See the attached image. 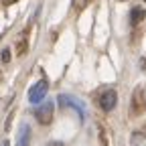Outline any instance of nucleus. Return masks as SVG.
I'll list each match as a JSON object with an SVG mask.
<instances>
[{
  "label": "nucleus",
  "instance_id": "obj_1",
  "mask_svg": "<svg viewBox=\"0 0 146 146\" xmlns=\"http://www.w3.org/2000/svg\"><path fill=\"white\" fill-rule=\"evenodd\" d=\"M47 89H49V83L47 79H41V81H36L31 89H29V102L31 104H41L47 96Z\"/></svg>",
  "mask_w": 146,
  "mask_h": 146
},
{
  "label": "nucleus",
  "instance_id": "obj_2",
  "mask_svg": "<svg viewBox=\"0 0 146 146\" xmlns=\"http://www.w3.org/2000/svg\"><path fill=\"white\" fill-rule=\"evenodd\" d=\"M35 116H36V120H39V124H51V120H53V102L49 100L43 106H39L36 112H35Z\"/></svg>",
  "mask_w": 146,
  "mask_h": 146
},
{
  "label": "nucleus",
  "instance_id": "obj_3",
  "mask_svg": "<svg viewBox=\"0 0 146 146\" xmlns=\"http://www.w3.org/2000/svg\"><path fill=\"white\" fill-rule=\"evenodd\" d=\"M116 102H118V94H116L114 89L104 91L102 98H100V106H102L104 112H112V110L116 108Z\"/></svg>",
  "mask_w": 146,
  "mask_h": 146
},
{
  "label": "nucleus",
  "instance_id": "obj_4",
  "mask_svg": "<svg viewBox=\"0 0 146 146\" xmlns=\"http://www.w3.org/2000/svg\"><path fill=\"white\" fill-rule=\"evenodd\" d=\"M59 104H61V106H69V108H73V110H75V112L79 114V120H81V122L85 120V108H83V106H81L75 98L61 94V96H59Z\"/></svg>",
  "mask_w": 146,
  "mask_h": 146
},
{
  "label": "nucleus",
  "instance_id": "obj_5",
  "mask_svg": "<svg viewBox=\"0 0 146 146\" xmlns=\"http://www.w3.org/2000/svg\"><path fill=\"white\" fill-rule=\"evenodd\" d=\"M16 146H31V126L25 122L21 124V130L16 136Z\"/></svg>",
  "mask_w": 146,
  "mask_h": 146
},
{
  "label": "nucleus",
  "instance_id": "obj_6",
  "mask_svg": "<svg viewBox=\"0 0 146 146\" xmlns=\"http://www.w3.org/2000/svg\"><path fill=\"white\" fill-rule=\"evenodd\" d=\"M142 18H144V10H142L140 6L132 8V12H130V21H132V25H138Z\"/></svg>",
  "mask_w": 146,
  "mask_h": 146
},
{
  "label": "nucleus",
  "instance_id": "obj_7",
  "mask_svg": "<svg viewBox=\"0 0 146 146\" xmlns=\"http://www.w3.org/2000/svg\"><path fill=\"white\" fill-rule=\"evenodd\" d=\"M2 61H10V53H8V49H4V53H2Z\"/></svg>",
  "mask_w": 146,
  "mask_h": 146
},
{
  "label": "nucleus",
  "instance_id": "obj_8",
  "mask_svg": "<svg viewBox=\"0 0 146 146\" xmlns=\"http://www.w3.org/2000/svg\"><path fill=\"white\" fill-rule=\"evenodd\" d=\"M85 2H87V0H75V4H77V6H83Z\"/></svg>",
  "mask_w": 146,
  "mask_h": 146
},
{
  "label": "nucleus",
  "instance_id": "obj_9",
  "mask_svg": "<svg viewBox=\"0 0 146 146\" xmlns=\"http://www.w3.org/2000/svg\"><path fill=\"white\" fill-rule=\"evenodd\" d=\"M49 146H65V144H63V142H51Z\"/></svg>",
  "mask_w": 146,
  "mask_h": 146
},
{
  "label": "nucleus",
  "instance_id": "obj_10",
  "mask_svg": "<svg viewBox=\"0 0 146 146\" xmlns=\"http://www.w3.org/2000/svg\"><path fill=\"white\" fill-rule=\"evenodd\" d=\"M14 2H18V0H4V4H14Z\"/></svg>",
  "mask_w": 146,
  "mask_h": 146
},
{
  "label": "nucleus",
  "instance_id": "obj_11",
  "mask_svg": "<svg viewBox=\"0 0 146 146\" xmlns=\"http://www.w3.org/2000/svg\"><path fill=\"white\" fill-rule=\"evenodd\" d=\"M2 146H10V144H8V142H4V144H2Z\"/></svg>",
  "mask_w": 146,
  "mask_h": 146
},
{
  "label": "nucleus",
  "instance_id": "obj_12",
  "mask_svg": "<svg viewBox=\"0 0 146 146\" xmlns=\"http://www.w3.org/2000/svg\"><path fill=\"white\" fill-rule=\"evenodd\" d=\"M144 2H146V0H144Z\"/></svg>",
  "mask_w": 146,
  "mask_h": 146
}]
</instances>
